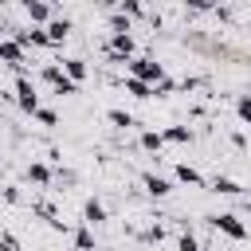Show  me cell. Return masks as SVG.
<instances>
[{
  "mask_svg": "<svg viewBox=\"0 0 251 251\" xmlns=\"http://www.w3.org/2000/svg\"><path fill=\"white\" fill-rule=\"evenodd\" d=\"M39 78H43V82H47V86H51L59 98H71V94H78V82H75V78H67V71H63L59 63H47V67L39 71Z\"/></svg>",
  "mask_w": 251,
  "mask_h": 251,
  "instance_id": "1",
  "label": "cell"
},
{
  "mask_svg": "<svg viewBox=\"0 0 251 251\" xmlns=\"http://www.w3.org/2000/svg\"><path fill=\"white\" fill-rule=\"evenodd\" d=\"M126 71H129L133 78H145L149 86L165 78V67H161L157 59H145V55H129V59H126Z\"/></svg>",
  "mask_w": 251,
  "mask_h": 251,
  "instance_id": "2",
  "label": "cell"
},
{
  "mask_svg": "<svg viewBox=\"0 0 251 251\" xmlns=\"http://www.w3.org/2000/svg\"><path fill=\"white\" fill-rule=\"evenodd\" d=\"M220 235H227V239H247V224L235 216V212H212V216H204Z\"/></svg>",
  "mask_w": 251,
  "mask_h": 251,
  "instance_id": "3",
  "label": "cell"
},
{
  "mask_svg": "<svg viewBox=\"0 0 251 251\" xmlns=\"http://www.w3.org/2000/svg\"><path fill=\"white\" fill-rule=\"evenodd\" d=\"M12 90H16V106H20L24 114H35V110H39V94H35V82H31L24 71L16 75V86H12Z\"/></svg>",
  "mask_w": 251,
  "mask_h": 251,
  "instance_id": "4",
  "label": "cell"
},
{
  "mask_svg": "<svg viewBox=\"0 0 251 251\" xmlns=\"http://www.w3.org/2000/svg\"><path fill=\"white\" fill-rule=\"evenodd\" d=\"M43 31H47V43H51V47H63L67 35H71V20H67V16H51V20L43 24Z\"/></svg>",
  "mask_w": 251,
  "mask_h": 251,
  "instance_id": "5",
  "label": "cell"
},
{
  "mask_svg": "<svg viewBox=\"0 0 251 251\" xmlns=\"http://www.w3.org/2000/svg\"><path fill=\"white\" fill-rule=\"evenodd\" d=\"M24 51H27V47H20L16 39H0V63H4V67H12L16 75L24 71Z\"/></svg>",
  "mask_w": 251,
  "mask_h": 251,
  "instance_id": "6",
  "label": "cell"
},
{
  "mask_svg": "<svg viewBox=\"0 0 251 251\" xmlns=\"http://www.w3.org/2000/svg\"><path fill=\"white\" fill-rule=\"evenodd\" d=\"M141 188H145L149 196L165 200V196L173 192V180H169V176H161V173H141Z\"/></svg>",
  "mask_w": 251,
  "mask_h": 251,
  "instance_id": "7",
  "label": "cell"
},
{
  "mask_svg": "<svg viewBox=\"0 0 251 251\" xmlns=\"http://www.w3.org/2000/svg\"><path fill=\"white\" fill-rule=\"evenodd\" d=\"M173 180H176V184H188V188H204V176H200V169H192L188 161L173 165Z\"/></svg>",
  "mask_w": 251,
  "mask_h": 251,
  "instance_id": "8",
  "label": "cell"
},
{
  "mask_svg": "<svg viewBox=\"0 0 251 251\" xmlns=\"http://www.w3.org/2000/svg\"><path fill=\"white\" fill-rule=\"evenodd\" d=\"M20 8H24V16H27L31 24H39V27L51 20V4H47V0H20Z\"/></svg>",
  "mask_w": 251,
  "mask_h": 251,
  "instance_id": "9",
  "label": "cell"
},
{
  "mask_svg": "<svg viewBox=\"0 0 251 251\" xmlns=\"http://www.w3.org/2000/svg\"><path fill=\"white\" fill-rule=\"evenodd\" d=\"M51 176H55V173H51V165H47V161H31V165H27V180H31L35 188H47V184H51Z\"/></svg>",
  "mask_w": 251,
  "mask_h": 251,
  "instance_id": "10",
  "label": "cell"
},
{
  "mask_svg": "<svg viewBox=\"0 0 251 251\" xmlns=\"http://www.w3.org/2000/svg\"><path fill=\"white\" fill-rule=\"evenodd\" d=\"M82 220L94 227V224H106V204L98 200V196H90L86 204H82Z\"/></svg>",
  "mask_w": 251,
  "mask_h": 251,
  "instance_id": "11",
  "label": "cell"
},
{
  "mask_svg": "<svg viewBox=\"0 0 251 251\" xmlns=\"http://www.w3.org/2000/svg\"><path fill=\"white\" fill-rule=\"evenodd\" d=\"M122 86H126V94H133V98H141V102H145V98H153V86H149L145 78H133V75H126V82H122Z\"/></svg>",
  "mask_w": 251,
  "mask_h": 251,
  "instance_id": "12",
  "label": "cell"
},
{
  "mask_svg": "<svg viewBox=\"0 0 251 251\" xmlns=\"http://www.w3.org/2000/svg\"><path fill=\"white\" fill-rule=\"evenodd\" d=\"M212 192H220V196H239V192H243V184H239V180H231V176H212Z\"/></svg>",
  "mask_w": 251,
  "mask_h": 251,
  "instance_id": "13",
  "label": "cell"
},
{
  "mask_svg": "<svg viewBox=\"0 0 251 251\" xmlns=\"http://www.w3.org/2000/svg\"><path fill=\"white\" fill-rule=\"evenodd\" d=\"M63 71H67V78H75V82H82V78L90 75L86 59H63Z\"/></svg>",
  "mask_w": 251,
  "mask_h": 251,
  "instance_id": "14",
  "label": "cell"
},
{
  "mask_svg": "<svg viewBox=\"0 0 251 251\" xmlns=\"http://www.w3.org/2000/svg\"><path fill=\"white\" fill-rule=\"evenodd\" d=\"M161 133H165V141H173V145H188V141L196 137L188 126H169V129H161Z\"/></svg>",
  "mask_w": 251,
  "mask_h": 251,
  "instance_id": "15",
  "label": "cell"
},
{
  "mask_svg": "<svg viewBox=\"0 0 251 251\" xmlns=\"http://www.w3.org/2000/svg\"><path fill=\"white\" fill-rule=\"evenodd\" d=\"M106 122H110L114 129H129V126H133V114H129V110H118V106H114V110H106Z\"/></svg>",
  "mask_w": 251,
  "mask_h": 251,
  "instance_id": "16",
  "label": "cell"
},
{
  "mask_svg": "<svg viewBox=\"0 0 251 251\" xmlns=\"http://www.w3.org/2000/svg\"><path fill=\"white\" fill-rule=\"evenodd\" d=\"M161 145H165V133L161 129H145L141 133V149L145 153H161Z\"/></svg>",
  "mask_w": 251,
  "mask_h": 251,
  "instance_id": "17",
  "label": "cell"
},
{
  "mask_svg": "<svg viewBox=\"0 0 251 251\" xmlns=\"http://www.w3.org/2000/svg\"><path fill=\"white\" fill-rule=\"evenodd\" d=\"M82 247H94V227H90L86 220L75 227V251H82Z\"/></svg>",
  "mask_w": 251,
  "mask_h": 251,
  "instance_id": "18",
  "label": "cell"
},
{
  "mask_svg": "<svg viewBox=\"0 0 251 251\" xmlns=\"http://www.w3.org/2000/svg\"><path fill=\"white\" fill-rule=\"evenodd\" d=\"M118 12H122V16H129V20H141V16H145L141 0H118Z\"/></svg>",
  "mask_w": 251,
  "mask_h": 251,
  "instance_id": "19",
  "label": "cell"
},
{
  "mask_svg": "<svg viewBox=\"0 0 251 251\" xmlns=\"http://www.w3.org/2000/svg\"><path fill=\"white\" fill-rule=\"evenodd\" d=\"M106 27H110V31H133V20L122 16V12H114V16L106 20Z\"/></svg>",
  "mask_w": 251,
  "mask_h": 251,
  "instance_id": "20",
  "label": "cell"
},
{
  "mask_svg": "<svg viewBox=\"0 0 251 251\" xmlns=\"http://www.w3.org/2000/svg\"><path fill=\"white\" fill-rule=\"evenodd\" d=\"M31 118H35L39 126H47V129H55V126H59V114H55V110H47V106H39Z\"/></svg>",
  "mask_w": 251,
  "mask_h": 251,
  "instance_id": "21",
  "label": "cell"
},
{
  "mask_svg": "<svg viewBox=\"0 0 251 251\" xmlns=\"http://www.w3.org/2000/svg\"><path fill=\"white\" fill-rule=\"evenodd\" d=\"M235 114H239L243 126H251V94H239L235 98Z\"/></svg>",
  "mask_w": 251,
  "mask_h": 251,
  "instance_id": "22",
  "label": "cell"
},
{
  "mask_svg": "<svg viewBox=\"0 0 251 251\" xmlns=\"http://www.w3.org/2000/svg\"><path fill=\"white\" fill-rule=\"evenodd\" d=\"M173 90H176V82H173V78H169V75H165V78H161V82H153V98H169V94H173Z\"/></svg>",
  "mask_w": 251,
  "mask_h": 251,
  "instance_id": "23",
  "label": "cell"
},
{
  "mask_svg": "<svg viewBox=\"0 0 251 251\" xmlns=\"http://www.w3.org/2000/svg\"><path fill=\"white\" fill-rule=\"evenodd\" d=\"M176 251H200L196 235H192V231H180V239H176Z\"/></svg>",
  "mask_w": 251,
  "mask_h": 251,
  "instance_id": "24",
  "label": "cell"
},
{
  "mask_svg": "<svg viewBox=\"0 0 251 251\" xmlns=\"http://www.w3.org/2000/svg\"><path fill=\"white\" fill-rule=\"evenodd\" d=\"M188 12H216V0H184Z\"/></svg>",
  "mask_w": 251,
  "mask_h": 251,
  "instance_id": "25",
  "label": "cell"
},
{
  "mask_svg": "<svg viewBox=\"0 0 251 251\" xmlns=\"http://www.w3.org/2000/svg\"><path fill=\"white\" fill-rule=\"evenodd\" d=\"M0 251H20V243H16V235H0Z\"/></svg>",
  "mask_w": 251,
  "mask_h": 251,
  "instance_id": "26",
  "label": "cell"
},
{
  "mask_svg": "<svg viewBox=\"0 0 251 251\" xmlns=\"http://www.w3.org/2000/svg\"><path fill=\"white\" fill-rule=\"evenodd\" d=\"M82 251H98V247H82Z\"/></svg>",
  "mask_w": 251,
  "mask_h": 251,
  "instance_id": "27",
  "label": "cell"
},
{
  "mask_svg": "<svg viewBox=\"0 0 251 251\" xmlns=\"http://www.w3.org/2000/svg\"><path fill=\"white\" fill-rule=\"evenodd\" d=\"M247 216H251V200H247Z\"/></svg>",
  "mask_w": 251,
  "mask_h": 251,
  "instance_id": "28",
  "label": "cell"
},
{
  "mask_svg": "<svg viewBox=\"0 0 251 251\" xmlns=\"http://www.w3.org/2000/svg\"><path fill=\"white\" fill-rule=\"evenodd\" d=\"M47 4H59V0H47Z\"/></svg>",
  "mask_w": 251,
  "mask_h": 251,
  "instance_id": "29",
  "label": "cell"
},
{
  "mask_svg": "<svg viewBox=\"0 0 251 251\" xmlns=\"http://www.w3.org/2000/svg\"><path fill=\"white\" fill-rule=\"evenodd\" d=\"M0 220H4V216H0Z\"/></svg>",
  "mask_w": 251,
  "mask_h": 251,
  "instance_id": "30",
  "label": "cell"
},
{
  "mask_svg": "<svg viewBox=\"0 0 251 251\" xmlns=\"http://www.w3.org/2000/svg\"><path fill=\"white\" fill-rule=\"evenodd\" d=\"M0 126H4V122H0Z\"/></svg>",
  "mask_w": 251,
  "mask_h": 251,
  "instance_id": "31",
  "label": "cell"
}]
</instances>
